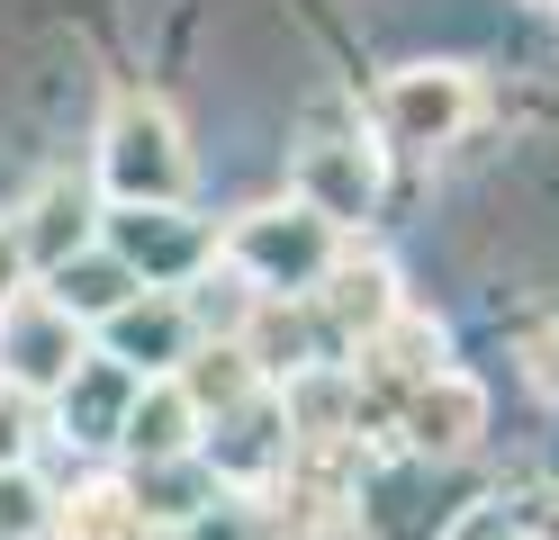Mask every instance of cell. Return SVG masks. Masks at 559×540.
<instances>
[{"mask_svg":"<svg viewBox=\"0 0 559 540\" xmlns=\"http://www.w3.org/2000/svg\"><path fill=\"white\" fill-rule=\"evenodd\" d=\"M99 180H109L118 207H181L190 199V144L163 99L118 91L109 127H99Z\"/></svg>","mask_w":559,"mask_h":540,"instance_id":"cell-1","label":"cell"},{"mask_svg":"<svg viewBox=\"0 0 559 540\" xmlns=\"http://www.w3.org/2000/svg\"><path fill=\"white\" fill-rule=\"evenodd\" d=\"M334 226L307 199L289 207H253V216H235L226 226V271L243 288H262V298H317V279L334 271Z\"/></svg>","mask_w":559,"mask_h":540,"instance_id":"cell-2","label":"cell"},{"mask_svg":"<svg viewBox=\"0 0 559 540\" xmlns=\"http://www.w3.org/2000/svg\"><path fill=\"white\" fill-rule=\"evenodd\" d=\"M469 108H478V82L461 63H406V72H389V91H379V135H389L397 154H442V144L469 127Z\"/></svg>","mask_w":559,"mask_h":540,"instance_id":"cell-3","label":"cell"},{"mask_svg":"<svg viewBox=\"0 0 559 540\" xmlns=\"http://www.w3.org/2000/svg\"><path fill=\"white\" fill-rule=\"evenodd\" d=\"M0 360H10V387L19 396H37V387H63L73 379V360H82V324L63 315L55 298H10L0 307Z\"/></svg>","mask_w":559,"mask_h":540,"instance_id":"cell-4","label":"cell"},{"mask_svg":"<svg viewBox=\"0 0 559 540\" xmlns=\"http://www.w3.org/2000/svg\"><path fill=\"white\" fill-rule=\"evenodd\" d=\"M298 199L317 207L325 226H353V216H370V199H379V154L353 127H317L298 144Z\"/></svg>","mask_w":559,"mask_h":540,"instance_id":"cell-5","label":"cell"},{"mask_svg":"<svg viewBox=\"0 0 559 540\" xmlns=\"http://www.w3.org/2000/svg\"><path fill=\"white\" fill-rule=\"evenodd\" d=\"M389 415H397V432H406L415 451L461 459L478 432H487V387H478V379H461V370H433V379H415Z\"/></svg>","mask_w":559,"mask_h":540,"instance_id":"cell-6","label":"cell"},{"mask_svg":"<svg viewBox=\"0 0 559 540\" xmlns=\"http://www.w3.org/2000/svg\"><path fill=\"white\" fill-rule=\"evenodd\" d=\"M289 406H280L271 387H253L243 406H226L217 415V442H207V468L217 478H235V487H262V478H280L289 468Z\"/></svg>","mask_w":559,"mask_h":540,"instance_id":"cell-7","label":"cell"},{"mask_svg":"<svg viewBox=\"0 0 559 540\" xmlns=\"http://www.w3.org/2000/svg\"><path fill=\"white\" fill-rule=\"evenodd\" d=\"M99 334H109V360H118V370L145 379V370H171V360L190 351V307H181V298H127Z\"/></svg>","mask_w":559,"mask_h":540,"instance_id":"cell-8","label":"cell"},{"mask_svg":"<svg viewBox=\"0 0 559 540\" xmlns=\"http://www.w3.org/2000/svg\"><path fill=\"white\" fill-rule=\"evenodd\" d=\"M118 442H127L135 459H190V451H199V406L181 396V379H135Z\"/></svg>","mask_w":559,"mask_h":540,"instance_id":"cell-9","label":"cell"},{"mask_svg":"<svg viewBox=\"0 0 559 540\" xmlns=\"http://www.w3.org/2000/svg\"><path fill=\"white\" fill-rule=\"evenodd\" d=\"M46 279H55L46 298H55L63 315H73V324H109V315L135 298V288H145V279H135V271L118 262L109 243H82V252H63V262H55Z\"/></svg>","mask_w":559,"mask_h":540,"instance_id":"cell-10","label":"cell"},{"mask_svg":"<svg viewBox=\"0 0 559 540\" xmlns=\"http://www.w3.org/2000/svg\"><path fill=\"white\" fill-rule=\"evenodd\" d=\"M317 307H325V324L343 343H370L379 324L397 315V279H389V262H353V252H334V271L317 279Z\"/></svg>","mask_w":559,"mask_h":540,"instance_id":"cell-11","label":"cell"},{"mask_svg":"<svg viewBox=\"0 0 559 540\" xmlns=\"http://www.w3.org/2000/svg\"><path fill=\"white\" fill-rule=\"evenodd\" d=\"M109 252L154 288V279H181V271L199 262V235H190L171 207H118V216H109Z\"/></svg>","mask_w":559,"mask_h":540,"instance_id":"cell-12","label":"cell"},{"mask_svg":"<svg viewBox=\"0 0 559 540\" xmlns=\"http://www.w3.org/2000/svg\"><path fill=\"white\" fill-rule=\"evenodd\" d=\"M127 396H135V370L118 360H73V379H63V423H73V442H118L127 423Z\"/></svg>","mask_w":559,"mask_h":540,"instance_id":"cell-13","label":"cell"},{"mask_svg":"<svg viewBox=\"0 0 559 540\" xmlns=\"http://www.w3.org/2000/svg\"><path fill=\"white\" fill-rule=\"evenodd\" d=\"M171 379H181V396L199 415H226V406H243V396L262 387V370L243 360V343H190L181 360H171Z\"/></svg>","mask_w":559,"mask_h":540,"instance_id":"cell-14","label":"cell"},{"mask_svg":"<svg viewBox=\"0 0 559 540\" xmlns=\"http://www.w3.org/2000/svg\"><path fill=\"white\" fill-rule=\"evenodd\" d=\"M19 243H27V271H55L63 252H82V243H91V199L73 190V180H55V190L37 199V216L19 226Z\"/></svg>","mask_w":559,"mask_h":540,"instance_id":"cell-15","label":"cell"},{"mask_svg":"<svg viewBox=\"0 0 559 540\" xmlns=\"http://www.w3.org/2000/svg\"><path fill=\"white\" fill-rule=\"evenodd\" d=\"M63 540H135L127 487H82L73 504H63Z\"/></svg>","mask_w":559,"mask_h":540,"instance_id":"cell-16","label":"cell"},{"mask_svg":"<svg viewBox=\"0 0 559 540\" xmlns=\"http://www.w3.org/2000/svg\"><path fill=\"white\" fill-rule=\"evenodd\" d=\"M442 540H533V531H523L514 514H497V504H469V514H461V523H451Z\"/></svg>","mask_w":559,"mask_h":540,"instance_id":"cell-17","label":"cell"},{"mask_svg":"<svg viewBox=\"0 0 559 540\" xmlns=\"http://www.w3.org/2000/svg\"><path fill=\"white\" fill-rule=\"evenodd\" d=\"M27 459V396L10 387V396H0V468H19Z\"/></svg>","mask_w":559,"mask_h":540,"instance_id":"cell-18","label":"cell"},{"mask_svg":"<svg viewBox=\"0 0 559 540\" xmlns=\"http://www.w3.org/2000/svg\"><path fill=\"white\" fill-rule=\"evenodd\" d=\"M10 298H27V243H19V226H0V307Z\"/></svg>","mask_w":559,"mask_h":540,"instance_id":"cell-19","label":"cell"},{"mask_svg":"<svg viewBox=\"0 0 559 540\" xmlns=\"http://www.w3.org/2000/svg\"><path fill=\"white\" fill-rule=\"evenodd\" d=\"M533 387H542L550 406H559V324H550V334L533 343Z\"/></svg>","mask_w":559,"mask_h":540,"instance_id":"cell-20","label":"cell"},{"mask_svg":"<svg viewBox=\"0 0 559 540\" xmlns=\"http://www.w3.org/2000/svg\"><path fill=\"white\" fill-rule=\"evenodd\" d=\"M533 10H559V0H533Z\"/></svg>","mask_w":559,"mask_h":540,"instance_id":"cell-21","label":"cell"},{"mask_svg":"<svg viewBox=\"0 0 559 540\" xmlns=\"http://www.w3.org/2000/svg\"><path fill=\"white\" fill-rule=\"evenodd\" d=\"M550 540H559V523H550Z\"/></svg>","mask_w":559,"mask_h":540,"instance_id":"cell-22","label":"cell"}]
</instances>
